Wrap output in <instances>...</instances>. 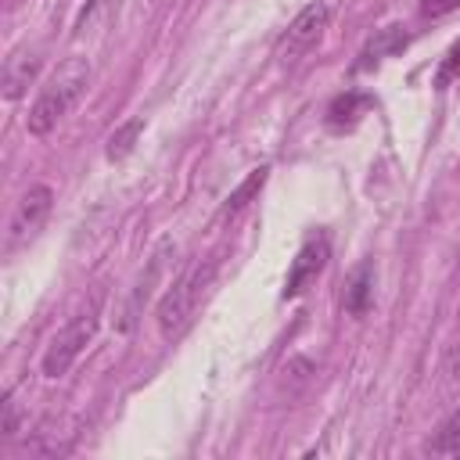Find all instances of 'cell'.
<instances>
[{
	"mask_svg": "<svg viewBox=\"0 0 460 460\" xmlns=\"http://www.w3.org/2000/svg\"><path fill=\"white\" fill-rule=\"evenodd\" d=\"M86 83H90V61H86V58H68V61H61V65L50 72V79L40 86V93H36V101H32V108H29V119H25L29 133H36V137L50 133V129L72 111V104L83 97Z\"/></svg>",
	"mask_w": 460,
	"mask_h": 460,
	"instance_id": "obj_1",
	"label": "cell"
},
{
	"mask_svg": "<svg viewBox=\"0 0 460 460\" xmlns=\"http://www.w3.org/2000/svg\"><path fill=\"white\" fill-rule=\"evenodd\" d=\"M212 270H216V262H205V266H194L187 277H180L169 291H165V298L158 302V331L169 338V334H176L187 320H190V313H194V305H198V298L205 295V288H208V280H212Z\"/></svg>",
	"mask_w": 460,
	"mask_h": 460,
	"instance_id": "obj_2",
	"label": "cell"
},
{
	"mask_svg": "<svg viewBox=\"0 0 460 460\" xmlns=\"http://www.w3.org/2000/svg\"><path fill=\"white\" fill-rule=\"evenodd\" d=\"M50 205H54V190H50L47 183H32V187L18 198V205H14L11 219H7V234H4V252H7V255H14L18 248H25V244L40 234V226H43L47 216H50Z\"/></svg>",
	"mask_w": 460,
	"mask_h": 460,
	"instance_id": "obj_3",
	"label": "cell"
},
{
	"mask_svg": "<svg viewBox=\"0 0 460 460\" xmlns=\"http://www.w3.org/2000/svg\"><path fill=\"white\" fill-rule=\"evenodd\" d=\"M97 334V309H86L79 316H72L47 345L43 352V374L47 377H61L68 374V367L79 359V352L90 345V338Z\"/></svg>",
	"mask_w": 460,
	"mask_h": 460,
	"instance_id": "obj_4",
	"label": "cell"
},
{
	"mask_svg": "<svg viewBox=\"0 0 460 460\" xmlns=\"http://www.w3.org/2000/svg\"><path fill=\"white\" fill-rule=\"evenodd\" d=\"M331 259V237L323 230L309 234L298 248V255L291 259V270H288V280H284V298H298L309 284H316V277L323 273Z\"/></svg>",
	"mask_w": 460,
	"mask_h": 460,
	"instance_id": "obj_5",
	"label": "cell"
},
{
	"mask_svg": "<svg viewBox=\"0 0 460 460\" xmlns=\"http://www.w3.org/2000/svg\"><path fill=\"white\" fill-rule=\"evenodd\" d=\"M323 29H327V7H323V4H309V7L288 25V32H284L277 54H280L284 61H295L298 54H305L309 47L320 43Z\"/></svg>",
	"mask_w": 460,
	"mask_h": 460,
	"instance_id": "obj_6",
	"label": "cell"
},
{
	"mask_svg": "<svg viewBox=\"0 0 460 460\" xmlns=\"http://www.w3.org/2000/svg\"><path fill=\"white\" fill-rule=\"evenodd\" d=\"M36 68H40V58H32V54H22V50H14L7 61H4V97L7 101H14V97H22V90L32 83V75H36Z\"/></svg>",
	"mask_w": 460,
	"mask_h": 460,
	"instance_id": "obj_7",
	"label": "cell"
},
{
	"mask_svg": "<svg viewBox=\"0 0 460 460\" xmlns=\"http://www.w3.org/2000/svg\"><path fill=\"white\" fill-rule=\"evenodd\" d=\"M370 298H374V270L370 262H359L345 284V309L352 316H363L370 309Z\"/></svg>",
	"mask_w": 460,
	"mask_h": 460,
	"instance_id": "obj_8",
	"label": "cell"
},
{
	"mask_svg": "<svg viewBox=\"0 0 460 460\" xmlns=\"http://www.w3.org/2000/svg\"><path fill=\"white\" fill-rule=\"evenodd\" d=\"M370 108V97L367 93H341V97H334L331 101V108H327V126L331 129H349L356 119H359V111H367Z\"/></svg>",
	"mask_w": 460,
	"mask_h": 460,
	"instance_id": "obj_9",
	"label": "cell"
},
{
	"mask_svg": "<svg viewBox=\"0 0 460 460\" xmlns=\"http://www.w3.org/2000/svg\"><path fill=\"white\" fill-rule=\"evenodd\" d=\"M428 453H435V456H460V410H453L438 424L435 438L428 442Z\"/></svg>",
	"mask_w": 460,
	"mask_h": 460,
	"instance_id": "obj_10",
	"label": "cell"
},
{
	"mask_svg": "<svg viewBox=\"0 0 460 460\" xmlns=\"http://www.w3.org/2000/svg\"><path fill=\"white\" fill-rule=\"evenodd\" d=\"M144 133V119L137 115V119H129V122H122L111 137H108V147H104V155L111 158V162H119V158H126L129 151H133V144H137V137Z\"/></svg>",
	"mask_w": 460,
	"mask_h": 460,
	"instance_id": "obj_11",
	"label": "cell"
},
{
	"mask_svg": "<svg viewBox=\"0 0 460 460\" xmlns=\"http://www.w3.org/2000/svg\"><path fill=\"white\" fill-rule=\"evenodd\" d=\"M266 172H270L266 165L252 169V172H248V180H244V183H241V187H237V190L226 198V205H223V216H237V212H241V208H244V205H248V201L259 194V187L266 183Z\"/></svg>",
	"mask_w": 460,
	"mask_h": 460,
	"instance_id": "obj_12",
	"label": "cell"
},
{
	"mask_svg": "<svg viewBox=\"0 0 460 460\" xmlns=\"http://www.w3.org/2000/svg\"><path fill=\"white\" fill-rule=\"evenodd\" d=\"M402 47H406V32L392 25V29H381V32H377V40H370V43H367L363 58H367V61H377V58L395 54V50H402Z\"/></svg>",
	"mask_w": 460,
	"mask_h": 460,
	"instance_id": "obj_13",
	"label": "cell"
},
{
	"mask_svg": "<svg viewBox=\"0 0 460 460\" xmlns=\"http://www.w3.org/2000/svg\"><path fill=\"white\" fill-rule=\"evenodd\" d=\"M456 75H460V43H453L449 54L442 58V65H438V72H435V86H449Z\"/></svg>",
	"mask_w": 460,
	"mask_h": 460,
	"instance_id": "obj_14",
	"label": "cell"
},
{
	"mask_svg": "<svg viewBox=\"0 0 460 460\" xmlns=\"http://www.w3.org/2000/svg\"><path fill=\"white\" fill-rule=\"evenodd\" d=\"M0 410H4V420H0V435H4V438H11V435L18 431V424H22V413H18V402H14V395H11V392L4 395Z\"/></svg>",
	"mask_w": 460,
	"mask_h": 460,
	"instance_id": "obj_15",
	"label": "cell"
},
{
	"mask_svg": "<svg viewBox=\"0 0 460 460\" xmlns=\"http://www.w3.org/2000/svg\"><path fill=\"white\" fill-rule=\"evenodd\" d=\"M453 11H460V0H424L420 4L424 18H442V14H453Z\"/></svg>",
	"mask_w": 460,
	"mask_h": 460,
	"instance_id": "obj_16",
	"label": "cell"
},
{
	"mask_svg": "<svg viewBox=\"0 0 460 460\" xmlns=\"http://www.w3.org/2000/svg\"><path fill=\"white\" fill-rule=\"evenodd\" d=\"M449 374L460 381V338H456V345H453V352H449Z\"/></svg>",
	"mask_w": 460,
	"mask_h": 460,
	"instance_id": "obj_17",
	"label": "cell"
}]
</instances>
